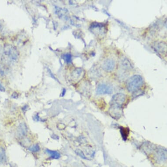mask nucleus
<instances>
[{"instance_id": "20e7f679", "label": "nucleus", "mask_w": 167, "mask_h": 167, "mask_svg": "<svg viewBox=\"0 0 167 167\" xmlns=\"http://www.w3.org/2000/svg\"><path fill=\"white\" fill-rule=\"evenodd\" d=\"M112 92V87L107 84H100L96 89V93L98 94H111Z\"/></svg>"}, {"instance_id": "7ed1b4c3", "label": "nucleus", "mask_w": 167, "mask_h": 167, "mask_svg": "<svg viewBox=\"0 0 167 167\" xmlns=\"http://www.w3.org/2000/svg\"><path fill=\"white\" fill-rule=\"evenodd\" d=\"M153 49L161 54L167 55V44L163 41H156L152 44Z\"/></svg>"}, {"instance_id": "f257e3e1", "label": "nucleus", "mask_w": 167, "mask_h": 167, "mask_svg": "<svg viewBox=\"0 0 167 167\" xmlns=\"http://www.w3.org/2000/svg\"><path fill=\"white\" fill-rule=\"evenodd\" d=\"M19 52L15 47L10 45H5L3 50L2 60L4 62L11 64L17 61Z\"/></svg>"}, {"instance_id": "4be33fe9", "label": "nucleus", "mask_w": 167, "mask_h": 167, "mask_svg": "<svg viewBox=\"0 0 167 167\" xmlns=\"http://www.w3.org/2000/svg\"><path fill=\"white\" fill-rule=\"evenodd\" d=\"M66 89H63L62 93L61 95V96L63 97L64 96V95H65V94L66 93Z\"/></svg>"}, {"instance_id": "dca6fc26", "label": "nucleus", "mask_w": 167, "mask_h": 167, "mask_svg": "<svg viewBox=\"0 0 167 167\" xmlns=\"http://www.w3.org/2000/svg\"><path fill=\"white\" fill-rule=\"evenodd\" d=\"M63 59L65 60L66 63H70L71 62V55L70 53H66L63 55Z\"/></svg>"}, {"instance_id": "1a4fd4ad", "label": "nucleus", "mask_w": 167, "mask_h": 167, "mask_svg": "<svg viewBox=\"0 0 167 167\" xmlns=\"http://www.w3.org/2000/svg\"><path fill=\"white\" fill-rule=\"evenodd\" d=\"M83 71L81 68H76L72 72L71 77L73 80H78L83 75Z\"/></svg>"}, {"instance_id": "2eb2a0df", "label": "nucleus", "mask_w": 167, "mask_h": 167, "mask_svg": "<svg viewBox=\"0 0 167 167\" xmlns=\"http://www.w3.org/2000/svg\"><path fill=\"white\" fill-rule=\"evenodd\" d=\"M28 150L31 152H36L40 151V148L39 145L37 144H36L33 145L29 147V148H28Z\"/></svg>"}, {"instance_id": "ddd939ff", "label": "nucleus", "mask_w": 167, "mask_h": 167, "mask_svg": "<svg viewBox=\"0 0 167 167\" xmlns=\"http://www.w3.org/2000/svg\"><path fill=\"white\" fill-rule=\"evenodd\" d=\"M56 14L59 17L63 18V16L65 15L67 13V10H64L63 8L56 7Z\"/></svg>"}, {"instance_id": "9d476101", "label": "nucleus", "mask_w": 167, "mask_h": 167, "mask_svg": "<svg viewBox=\"0 0 167 167\" xmlns=\"http://www.w3.org/2000/svg\"><path fill=\"white\" fill-rule=\"evenodd\" d=\"M46 152L47 154L50 155V157L52 159H58L60 158V154L56 151H52V150L47 149L46 150Z\"/></svg>"}, {"instance_id": "f03ea898", "label": "nucleus", "mask_w": 167, "mask_h": 167, "mask_svg": "<svg viewBox=\"0 0 167 167\" xmlns=\"http://www.w3.org/2000/svg\"><path fill=\"white\" fill-rule=\"evenodd\" d=\"M143 83V78L140 75H133L130 77L127 81V89L130 92H136L140 89Z\"/></svg>"}, {"instance_id": "a211bd4d", "label": "nucleus", "mask_w": 167, "mask_h": 167, "mask_svg": "<svg viewBox=\"0 0 167 167\" xmlns=\"http://www.w3.org/2000/svg\"><path fill=\"white\" fill-rule=\"evenodd\" d=\"M77 154H78V155H79L80 156H81L82 158H83V159H86L87 158H86V156H85L83 153L81 151H80V150H77L76 151Z\"/></svg>"}, {"instance_id": "f3484780", "label": "nucleus", "mask_w": 167, "mask_h": 167, "mask_svg": "<svg viewBox=\"0 0 167 167\" xmlns=\"http://www.w3.org/2000/svg\"><path fill=\"white\" fill-rule=\"evenodd\" d=\"M6 68L5 66L0 65V76H5L6 73Z\"/></svg>"}, {"instance_id": "0eeeda50", "label": "nucleus", "mask_w": 167, "mask_h": 167, "mask_svg": "<svg viewBox=\"0 0 167 167\" xmlns=\"http://www.w3.org/2000/svg\"><path fill=\"white\" fill-rule=\"evenodd\" d=\"M28 129L26 124L24 123H22L19 125L18 127L17 133L18 137L22 138L26 135L27 133Z\"/></svg>"}, {"instance_id": "6e6552de", "label": "nucleus", "mask_w": 167, "mask_h": 167, "mask_svg": "<svg viewBox=\"0 0 167 167\" xmlns=\"http://www.w3.org/2000/svg\"><path fill=\"white\" fill-rule=\"evenodd\" d=\"M166 150L164 149H160L157 152L156 158L158 162H165L166 160Z\"/></svg>"}, {"instance_id": "4468645a", "label": "nucleus", "mask_w": 167, "mask_h": 167, "mask_svg": "<svg viewBox=\"0 0 167 167\" xmlns=\"http://www.w3.org/2000/svg\"><path fill=\"white\" fill-rule=\"evenodd\" d=\"M122 65L123 68L125 69L130 70V69L132 68L131 63L127 59H124L123 61L122 62Z\"/></svg>"}, {"instance_id": "9b49d317", "label": "nucleus", "mask_w": 167, "mask_h": 167, "mask_svg": "<svg viewBox=\"0 0 167 167\" xmlns=\"http://www.w3.org/2000/svg\"><path fill=\"white\" fill-rule=\"evenodd\" d=\"M6 161V156L5 149L0 147V165L4 164Z\"/></svg>"}, {"instance_id": "6ab92c4d", "label": "nucleus", "mask_w": 167, "mask_h": 167, "mask_svg": "<svg viewBox=\"0 0 167 167\" xmlns=\"http://www.w3.org/2000/svg\"><path fill=\"white\" fill-rule=\"evenodd\" d=\"M5 89L4 88V86H2L1 83H0V91H2V92H4L5 91Z\"/></svg>"}, {"instance_id": "39448f33", "label": "nucleus", "mask_w": 167, "mask_h": 167, "mask_svg": "<svg viewBox=\"0 0 167 167\" xmlns=\"http://www.w3.org/2000/svg\"><path fill=\"white\" fill-rule=\"evenodd\" d=\"M90 29L91 30L94 31V33L97 34H102V33H105L106 27L104 24L100 23H93L90 26Z\"/></svg>"}, {"instance_id": "412c9836", "label": "nucleus", "mask_w": 167, "mask_h": 167, "mask_svg": "<svg viewBox=\"0 0 167 167\" xmlns=\"http://www.w3.org/2000/svg\"><path fill=\"white\" fill-rule=\"evenodd\" d=\"M18 97V94L17 93H16V92H14V93H13V94H12V95H11V97L12 98H17Z\"/></svg>"}, {"instance_id": "aec40b11", "label": "nucleus", "mask_w": 167, "mask_h": 167, "mask_svg": "<svg viewBox=\"0 0 167 167\" xmlns=\"http://www.w3.org/2000/svg\"><path fill=\"white\" fill-rule=\"evenodd\" d=\"M3 24V23H2L0 21V31H2L3 29H4V25Z\"/></svg>"}, {"instance_id": "f8f14e48", "label": "nucleus", "mask_w": 167, "mask_h": 167, "mask_svg": "<svg viewBox=\"0 0 167 167\" xmlns=\"http://www.w3.org/2000/svg\"><path fill=\"white\" fill-rule=\"evenodd\" d=\"M120 132L123 139L125 140H126L127 139V138L128 135H129V132H130L129 129H128V128H124L122 127L120 128Z\"/></svg>"}, {"instance_id": "423d86ee", "label": "nucleus", "mask_w": 167, "mask_h": 167, "mask_svg": "<svg viewBox=\"0 0 167 167\" xmlns=\"http://www.w3.org/2000/svg\"><path fill=\"white\" fill-rule=\"evenodd\" d=\"M115 63L112 59H107L103 63L102 68L104 71L108 72H112L114 70Z\"/></svg>"}]
</instances>
